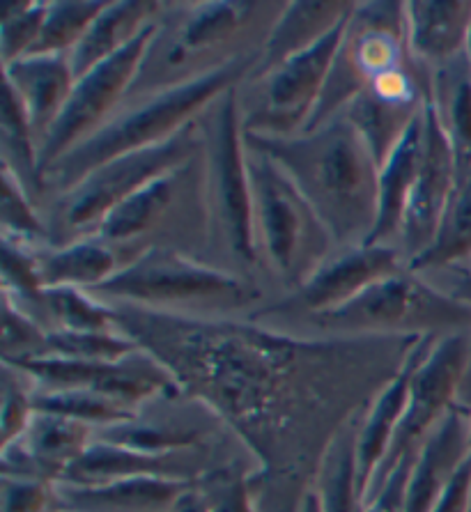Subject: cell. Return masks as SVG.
<instances>
[{"label": "cell", "mask_w": 471, "mask_h": 512, "mask_svg": "<svg viewBox=\"0 0 471 512\" xmlns=\"http://www.w3.org/2000/svg\"><path fill=\"white\" fill-rule=\"evenodd\" d=\"M122 333L171 370L256 462L260 512H299L334 434L380 393L421 338H304L258 322L108 304Z\"/></svg>", "instance_id": "cell-1"}, {"label": "cell", "mask_w": 471, "mask_h": 512, "mask_svg": "<svg viewBox=\"0 0 471 512\" xmlns=\"http://www.w3.org/2000/svg\"><path fill=\"white\" fill-rule=\"evenodd\" d=\"M244 141L269 154L290 175L336 248L368 242L377 221L380 164L345 115L295 136L244 131Z\"/></svg>", "instance_id": "cell-2"}, {"label": "cell", "mask_w": 471, "mask_h": 512, "mask_svg": "<svg viewBox=\"0 0 471 512\" xmlns=\"http://www.w3.org/2000/svg\"><path fill=\"white\" fill-rule=\"evenodd\" d=\"M260 53L237 58L198 79L131 97V104L108 120L95 136L65 154L42 175V191L51 198L79 184L106 161L168 141L196 122L216 99L249 81Z\"/></svg>", "instance_id": "cell-3"}, {"label": "cell", "mask_w": 471, "mask_h": 512, "mask_svg": "<svg viewBox=\"0 0 471 512\" xmlns=\"http://www.w3.org/2000/svg\"><path fill=\"white\" fill-rule=\"evenodd\" d=\"M283 5L249 0L166 5L134 97L198 79L237 58L260 53L262 44L253 42V33H269Z\"/></svg>", "instance_id": "cell-4"}, {"label": "cell", "mask_w": 471, "mask_h": 512, "mask_svg": "<svg viewBox=\"0 0 471 512\" xmlns=\"http://www.w3.org/2000/svg\"><path fill=\"white\" fill-rule=\"evenodd\" d=\"M237 90L216 99L198 118L207 244L230 262L233 271L249 269L260 258Z\"/></svg>", "instance_id": "cell-5"}, {"label": "cell", "mask_w": 471, "mask_h": 512, "mask_svg": "<svg viewBox=\"0 0 471 512\" xmlns=\"http://www.w3.org/2000/svg\"><path fill=\"white\" fill-rule=\"evenodd\" d=\"M106 304H129L154 313L214 320L212 313H233L260 297L246 278L212 267L171 246H150L118 274L90 290Z\"/></svg>", "instance_id": "cell-6"}, {"label": "cell", "mask_w": 471, "mask_h": 512, "mask_svg": "<svg viewBox=\"0 0 471 512\" xmlns=\"http://www.w3.org/2000/svg\"><path fill=\"white\" fill-rule=\"evenodd\" d=\"M304 338H423L471 333V308L428 278L403 269L377 281L345 306L299 322Z\"/></svg>", "instance_id": "cell-7"}, {"label": "cell", "mask_w": 471, "mask_h": 512, "mask_svg": "<svg viewBox=\"0 0 471 512\" xmlns=\"http://www.w3.org/2000/svg\"><path fill=\"white\" fill-rule=\"evenodd\" d=\"M246 168L258 255L295 292L338 248L304 193L269 154L246 143Z\"/></svg>", "instance_id": "cell-8"}, {"label": "cell", "mask_w": 471, "mask_h": 512, "mask_svg": "<svg viewBox=\"0 0 471 512\" xmlns=\"http://www.w3.org/2000/svg\"><path fill=\"white\" fill-rule=\"evenodd\" d=\"M200 147L203 138L196 120L164 143L122 154L95 168L79 184L53 198L51 244L56 235L67 237V242L92 237L115 207L161 175L187 166L198 157Z\"/></svg>", "instance_id": "cell-9"}, {"label": "cell", "mask_w": 471, "mask_h": 512, "mask_svg": "<svg viewBox=\"0 0 471 512\" xmlns=\"http://www.w3.org/2000/svg\"><path fill=\"white\" fill-rule=\"evenodd\" d=\"M409 58L405 3H354L327 85L304 131L338 118L377 76Z\"/></svg>", "instance_id": "cell-10"}, {"label": "cell", "mask_w": 471, "mask_h": 512, "mask_svg": "<svg viewBox=\"0 0 471 512\" xmlns=\"http://www.w3.org/2000/svg\"><path fill=\"white\" fill-rule=\"evenodd\" d=\"M347 19L308 51L246 81L251 92L237 90L246 134L295 136L308 127L327 85Z\"/></svg>", "instance_id": "cell-11"}, {"label": "cell", "mask_w": 471, "mask_h": 512, "mask_svg": "<svg viewBox=\"0 0 471 512\" xmlns=\"http://www.w3.org/2000/svg\"><path fill=\"white\" fill-rule=\"evenodd\" d=\"M471 368V333H453L435 340L426 359L416 368L409 402L382 467L364 494V508L386 485L407 455L419 453L446 414L460 402L462 386Z\"/></svg>", "instance_id": "cell-12"}, {"label": "cell", "mask_w": 471, "mask_h": 512, "mask_svg": "<svg viewBox=\"0 0 471 512\" xmlns=\"http://www.w3.org/2000/svg\"><path fill=\"white\" fill-rule=\"evenodd\" d=\"M159 23V21H157ZM157 23L131 42L118 56L104 60L90 72L76 79V85L60 118L51 124L40 145V168L49 170L90 136H95L104 124L120 111L122 99L129 97V90L141 76V69L148 58Z\"/></svg>", "instance_id": "cell-13"}, {"label": "cell", "mask_w": 471, "mask_h": 512, "mask_svg": "<svg viewBox=\"0 0 471 512\" xmlns=\"http://www.w3.org/2000/svg\"><path fill=\"white\" fill-rule=\"evenodd\" d=\"M403 269H407L403 255L393 246L361 244L338 248L304 285L274 301L272 306L256 310L251 315V322L276 329H281L283 324L295 327L308 317L331 313V310L345 306L373 283Z\"/></svg>", "instance_id": "cell-14"}, {"label": "cell", "mask_w": 471, "mask_h": 512, "mask_svg": "<svg viewBox=\"0 0 471 512\" xmlns=\"http://www.w3.org/2000/svg\"><path fill=\"white\" fill-rule=\"evenodd\" d=\"M12 366L26 372L35 391L86 389L111 395L136 409H143L166 395L182 393L171 370L143 347L120 361H72L40 356Z\"/></svg>", "instance_id": "cell-15"}, {"label": "cell", "mask_w": 471, "mask_h": 512, "mask_svg": "<svg viewBox=\"0 0 471 512\" xmlns=\"http://www.w3.org/2000/svg\"><path fill=\"white\" fill-rule=\"evenodd\" d=\"M200 154L187 166L175 168L171 173L161 175L159 180L143 186L141 191L127 198L102 221L95 230L97 239L113 246L120 255L131 253V260L145 251L143 239L154 237L161 230H173L177 214L203 212V168H200Z\"/></svg>", "instance_id": "cell-16"}, {"label": "cell", "mask_w": 471, "mask_h": 512, "mask_svg": "<svg viewBox=\"0 0 471 512\" xmlns=\"http://www.w3.org/2000/svg\"><path fill=\"white\" fill-rule=\"evenodd\" d=\"M458 184V166L446 138L442 122L437 118L435 106L428 104L423 111V143H421V164L416 173V182L409 193L407 212L400 226L396 248L403 255L405 267L421 258L435 242L439 228H442L446 207Z\"/></svg>", "instance_id": "cell-17"}, {"label": "cell", "mask_w": 471, "mask_h": 512, "mask_svg": "<svg viewBox=\"0 0 471 512\" xmlns=\"http://www.w3.org/2000/svg\"><path fill=\"white\" fill-rule=\"evenodd\" d=\"M97 439V430L72 418L35 411L28 430L3 446V476L60 483Z\"/></svg>", "instance_id": "cell-18"}, {"label": "cell", "mask_w": 471, "mask_h": 512, "mask_svg": "<svg viewBox=\"0 0 471 512\" xmlns=\"http://www.w3.org/2000/svg\"><path fill=\"white\" fill-rule=\"evenodd\" d=\"M471 457V414L455 405L423 444L409 473L403 512H432L455 473Z\"/></svg>", "instance_id": "cell-19"}, {"label": "cell", "mask_w": 471, "mask_h": 512, "mask_svg": "<svg viewBox=\"0 0 471 512\" xmlns=\"http://www.w3.org/2000/svg\"><path fill=\"white\" fill-rule=\"evenodd\" d=\"M435 336H423L419 343L409 352L403 368L391 379L384 389L368 402L364 414H361L359 425V441H357V457H359V478L361 492L366 494L368 485L373 483L377 469L382 467L386 453L409 402V389H412V377L421 361L426 359L430 347L435 345Z\"/></svg>", "instance_id": "cell-20"}, {"label": "cell", "mask_w": 471, "mask_h": 512, "mask_svg": "<svg viewBox=\"0 0 471 512\" xmlns=\"http://www.w3.org/2000/svg\"><path fill=\"white\" fill-rule=\"evenodd\" d=\"M5 85L14 92L33 124L37 138L46 136L60 118L76 85V74L67 53H35L3 65Z\"/></svg>", "instance_id": "cell-21"}, {"label": "cell", "mask_w": 471, "mask_h": 512, "mask_svg": "<svg viewBox=\"0 0 471 512\" xmlns=\"http://www.w3.org/2000/svg\"><path fill=\"white\" fill-rule=\"evenodd\" d=\"M193 485L168 478H122L99 485L56 483V508L65 512H171Z\"/></svg>", "instance_id": "cell-22"}, {"label": "cell", "mask_w": 471, "mask_h": 512, "mask_svg": "<svg viewBox=\"0 0 471 512\" xmlns=\"http://www.w3.org/2000/svg\"><path fill=\"white\" fill-rule=\"evenodd\" d=\"M407 46L416 62L435 72L462 56L471 33V0L405 3Z\"/></svg>", "instance_id": "cell-23"}, {"label": "cell", "mask_w": 471, "mask_h": 512, "mask_svg": "<svg viewBox=\"0 0 471 512\" xmlns=\"http://www.w3.org/2000/svg\"><path fill=\"white\" fill-rule=\"evenodd\" d=\"M354 10V3H343V0H329V3H285L269 28L267 40L260 49L258 65L253 69L249 79L272 72L281 62L299 56L322 42L331 30L341 26Z\"/></svg>", "instance_id": "cell-24"}, {"label": "cell", "mask_w": 471, "mask_h": 512, "mask_svg": "<svg viewBox=\"0 0 471 512\" xmlns=\"http://www.w3.org/2000/svg\"><path fill=\"white\" fill-rule=\"evenodd\" d=\"M426 111V108H423ZM423 143V113L412 122L398 145L380 166L377 180V221L366 244H384L396 248L400 226H403L409 193L416 182L421 164Z\"/></svg>", "instance_id": "cell-25"}, {"label": "cell", "mask_w": 471, "mask_h": 512, "mask_svg": "<svg viewBox=\"0 0 471 512\" xmlns=\"http://www.w3.org/2000/svg\"><path fill=\"white\" fill-rule=\"evenodd\" d=\"M164 7V3H154V0H150V3L148 0H113V3H106L86 37L69 53L76 79L90 72L92 67L102 65L104 60L125 51L143 30H148L152 23L159 21Z\"/></svg>", "instance_id": "cell-26"}, {"label": "cell", "mask_w": 471, "mask_h": 512, "mask_svg": "<svg viewBox=\"0 0 471 512\" xmlns=\"http://www.w3.org/2000/svg\"><path fill=\"white\" fill-rule=\"evenodd\" d=\"M33 255L42 287L95 290L125 267L120 253L97 237H83L58 246H33Z\"/></svg>", "instance_id": "cell-27"}, {"label": "cell", "mask_w": 471, "mask_h": 512, "mask_svg": "<svg viewBox=\"0 0 471 512\" xmlns=\"http://www.w3.org/2000/svg\"><path fill=\"white\" fill-rule=\"evenodd\" d=\"M366 409V407H364ZM364 409L357 411L341 430L334 434L315 473L313 492L322 512H364V492L359 478V425Z\"/></svg>", "instance_id": "cell-28"}, {"label": "cell", "mask_w": 471, "mask_h": 512, "mask_svg": "<svg viewBox=\"0 0 471 512\" xmlns=\"http://www.w3.org/2000/svg\"><path fill=\"white\" fill-rule=\"evenodd\" d=\"M430 104L435 106L462 177L471 170V67L465 53L432 72Z\"/></svg>", "instance_id": "cell-29"}, {"label": "cell", "mask_w": 471, "mask_h": 512, "mask_svg": "<svg viewBox=\"0 0 471 512\" xmlns=\"http://www.w3.org/2000/svg\"><path fill=\"white\" fill-rule=\"evenodd\" d=\"M0 159L3 173L14 177L35 203L42 198V168H40V138L26 111L5 85L3 92V118H0Z\"/></svg>", "instance_id": "cell-30"}, {"label": "cell", "mask_w": 471, "mask_h": 512, "mask_svg": "<svg viewBox=\"0 0 471 512\" xmlns=\"http://www.w3.org/2000/svg\"><path fill=\"white\" fill-rule=\"evenodd\" d=\"M26 315L49 333L120 329L113 308L81 287H44L40 301Z\"/></svg>", "instance_id": "cell-31"}, {"label": "cell", "mask_w": 471, "mask_h": 512, "mask_svg": "<svg viewBox=\"0 0 471 512\" xmlns=\"http://www.w3.org/2000/svg\"><path fill=\"white\" fill-rule=\"evenodd\" d=\"M471 258V170L458 177L451 203L446 207L442 228H439L435 242L421 258H416L407 269L416 274H430V271L460 265Z\"/></svg>", "instance_id": "cell-32"}, {"label": "cell", "mask_w": 471, "mask_h": 512, "mask_svg": "<svg viewBox=\"0 0 471 512\" xmlns=\"http://www.w3.org/2000/svg\"><path fill=\"white\" fill-rule=\"evenodd\" d=\"M35 411L72 418L90 428L106 430L115 425L134 421L141 409L115 400L111 395L86 391V389H65V391H35Z\"/></svg>", "instance_id": "cell-33"}, {"label": "cell", "mask_w": 471, "mask_h": 512, "mask_svg": "<svg viewBox=\"0 0 471 512\" xmlns=\"http://www.w3.org/2000/svg\"><path fill=\"white\" fill-rule=\"evenodd\" d=\"M106 3H86V0H56L46 7V19L35 53H72L79 42L86 37L95 19L102 14Z\"/></svg>", "instance_id": "cell-34"}, {"label": "cell", "mask_w": 471, "mask_h": 512, "mask_svg": "<svg viewBox=\"0 0 471 512\" xmlns=\"http://www.w3.org/2000/svg\"><path fill=\"white\" fill-rule=\"evenodd\" d=\"M141 345L120 329L115 331H56L49 333L44 356L72 361H120Z\"/></svg>", "instance_id": "cell-35"}, {"label": "cell", "mask_w": 471, "mask_h": 512, "mask_svg": "<svg viewBox=\"0 0 471 512\" xmlns=\"http://www.w3.org/2000/svg\"><path fill=\"white\" fill-rule=\"evenodd\" d=\"M0 175H3V209H0L3 239L26 246L51 244L49 223L37 209L33 196L14 177L7 173Z\"/></svg>", "instance_id": "cell-36"}, {"label": "cell", "mask_w": 471, "mask_h": 512, "mask_svg": "<svg viewBox=\"0 0 471 512\" xmlns=\"http://www.w3.org/2000/svg\"><path fill=\"white\" fill-rule=\"evenodd\" d=\"M253 471L256 467H246L235 460L198 480L196 485L203 492L210 512H260L251 487Z\"/></svg>", "instance_id": "cell-37"}, {"label": "cell", "mask_w": 471, "mask_h": 512, "mask_svg": "<svg viewBox=\"0 0 471 512\" xmlns=\"http://www.w3.org/2000/svg\"><path fill=\"white\" fill-rule=\"evenodd\" d=\"M35 416V386L26 372L12 363H3V384H0V428L3 446L17 441L28 430Z\"/></svg>", "instance_id": "cell-38"}, {"label": "cell", "mask_w": 471, "mask_h": 512, "mask_svg": "<svg viewBox=\"0 0 471 512\" xmlns=\"http://www.w3.org/2000/svg\"><path fill=\"white\" fill-rule=\"evenodd\" d=\"M46 7L49 3H12L3 14V30H0V53L3 65L26 58L33 53L40 40Z\"/></svg>", "instance_id": "cell-39"}, {"label": "cell", "mask_w": 471, "mask_h": 512, "mask_svg": "<svg viewBox=\"0 0 471 512\" xmlns=\"http://www.w3.org/2000/svg\"><path fill=\"white\" fill-rule=\"evenodd\" d=\"M46 331L40 322L3 299V361L21 363L44 356Z\"/></svg>", "instance_id": "cell-40"}, {"label": "cell", "mask_w": 471, "mask_h": 512, "mask_svg": "<svg viewBox=\"0 0 471 512\" xmlns=\"http://www.w3.org/2000/svg\"><path fill=\"white\" fill-rule=\"evenodd\" d=\"M56 485L30 478H0V512H53Z\"/></svg>", "instance_id": "cell-41"}, {"label": "cell", "mask_w": 471, "mask_h": 512, "mask_svg": "<svg viewBox=\"0 0 471 512\" xmlns=\"http://www.w3.org/2000/svg\"><path fill=\"white\" fill-rule=\"evenodd\" d=\"M419 453L407 455L405 460L398 464L396 471L391 473V478L386 480V485L382 487L380 492H377L375 499L366 503L364 512H403L407 480H409V473H412V467H414V462H416V457H419Z\"/></svg>", "instance_id": "cell-42"}, {"label": "cell", "mask_w": 471, "mask_h": 512, "mask_svg": "<svg viewBox=\"0 0 471 512\" xmlns=\"http://www.w3.org/2000/svg\"><path fill=\"white\" fill-rule=\"evenodd\" d=\"M432 512H471V457L455 473Z\"/></svg>", "instance_id": "cell-43"}, {"label": "cell", "mask_w": 471, "mask_h": 512, "mask_svg": "<svg viewBox=\"0 0 471 512\" xmlns=\"http://www.w3.org/2000/svg\"><path fill=\"white\" fill-rule=\"evenodd\" d=\"M442 278H428L430 283H435L439 290L451 294L453 299L462 301V304L471 308V258L460 262V265L437 269ZM437 271H430V274H437ZM426 278V274H423Z\"/></svg>", "instance_id": "cell-44"}, {"label": "cell", "mask_w": 471, "mask_h": 512, "mask_svg": "<svg viewBox=\"0 0 471 512\" xmlns=\"http://www.w3.org/2000/svg\"><path fill=\"white\" fill-rule=\"evenodd\" d=\"M171 512H210V506H207L205 496L198 490V485H193L177 499Z\"/></svg>", "instance_id": "cell-45"}, {"label": "cell", "mask_w": 471, "mask_h": 512, "mask_svg": "<svg viewBox=\"0 0 471 512\" xmlns=\"http://www.w3.org/2000/svg\"><path fill=\"white\" fill-rule=\"evenodd\" d=\"M299 512H322L320 510V503H318V496H315L313 490L306 494V499H304V503H301Z\"/></svg>", "instance_id": "cell-46"}, {"label": "cell", "mask_w": 471, "mask_h": 512, "mask_svg": "<svg viewBox=\"0 0 471 512\" xmlns=\"http://www.w3.org/2000/svg\"><path fill=\"white\" fill-rule=\"evenodd\" d=\"M465 56H467V62L471 67V33H469V42H467V49H465Z\"/></svg>", "instance_id": "cell-47"}, {"label": "cell", "mask_w": 471, "mask_h": 512, "mask_svg": "<svg viewBox=\"0 0 471 512\" xmlns=\"http://www.w3.org/2000/svg\"><path fill=\"white\" fill-rule=\"evenodd\" d=\"M53 512H65V510H58V508H56V510H53Z\"/></svg>", "instance_id": "cell-48"}]
</instances>
